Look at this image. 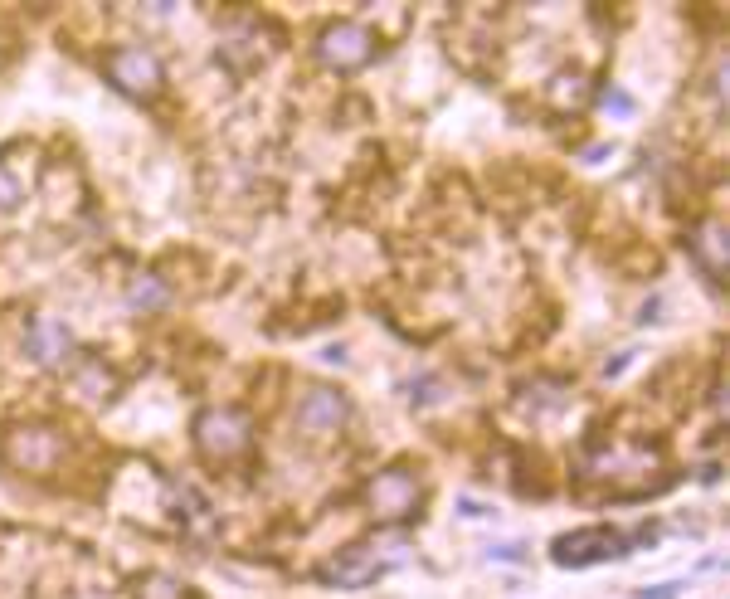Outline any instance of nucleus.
I'll use <instances>...</instances> for the list:
<instances>
[{
  "instance_id": "f257e3e1",
  "label": "nucleus",
  "mask_w": 730,
  "mask_h": 599,
  "mask_svg": "<svg viewBox=\"0 0 730 599\" xmlns=\"http://www.w3.org/2000/svg\"><path fill=\"white\" fill-rule=\"evenodd\" d=\"M195 444L210 463H234L254 444V419L234 405H215V410L195 414Z\"/></svg>"
},
{
  "instance_id": "f03ea898",
  "label": "nucleus",
  "mask_w": 730,
  "mask_h": 599,
  "mask_svg": "<svg viewBox=\"0 0 730 599\" xmlns=\"http://www.w3.org/2000/svg\"><path fill=\"white\" fill-rule=\"evenodd\" d=\"M375 54H380V35L370 25H361V20H336L317 39V59L327 69H336V74H356Z\"/></svg>"
},
{
  "instance_id": "7ed1b4c3",
  "label": "nucleus",
  "mask_w": 730,
  "mask_h": 599,
  "mask_svg": "<svg viewBox=\"0 0 730 599\" xmlns=\"http://www.w3.org/2000/svg\"><path fill=\"white\" fill-rule=\"evenodd\" d=\"M103 69H108V83L117 93H127V98H156L161 93V59L142 49V44H117L108 49V59H103Z\"/></svg>"
},
{
  "instance_id": "20e7f679",
  "label": "nucleus",
  "mask_w": 730,
  "mask_h": 599,
  "mask_svg": "<svg viewBox=\"0 0 730 599\" xmlns=\"http://www.w3.org/2000/svg\"><path fill=\"white\" fill-rule=\"evenodd\" d=\"M653 531H638V536H623L614 526H584V531H570L555 541V565H599V561H614V556H628L633 541H648Z\"/></svg>"
},
{
  "instance_id": "39448f33",
  "label": "nucleus",
  "mask_w": 730,
  "mask_h": 599,
  "mask_svg": "<svg viewBox=\"0 0 730 599\" xmlns=\"http://www.w3.org/2000/svg\"><path fill=\"white\" fill-rule=\"evenodd\" d=\"M5 463L20 468V473H49L59 458H64V434L49 429V424H20L5 434Z\"/></svg>"
},
{
  "instance_id": "423d86ee",
  "label": "nucleus",
  "mask_w": 730,
  "mask_h": 599,
  "mask_svg": "<svg viewBox=\"0 0 730 599\" xmlns=\"http://www.w3.org/2000/svg\"><path fill=\"white\" fill-rule=\"evenodd\" d=\"M365 502H370L375 517H385V522H404V517H414V507H419V478H414L409 468H385V473L370 478Z\"/></svg>"
},
{
  "instance_id": "0eeeda50",
  "label": "nucleus",
  "mask_w": 730,
  "mask_h": 599,
  "mask_svg": "<svg viewBox=\"0 0 730 599\" xmlns=\"http://www.w3.org/2000/svg\"><path fill=\"white\" fill-rule=\"evenodd\" d=\"M687 249H692L696 268H701L711 283H726V273H730V244H726V225H721V220H701V225L687 234Z\"/></svg>"
},
{
  "instance_id": "6e6552de",
  "label": "nucleus",
  "mask_w": 730,
  "mask_h": 599,
  "mask_svg": "<svg viewBox=\"0 0 730 599\" xmlns=\"http://www.w3.org/2000/svg\"><path fill=\"white\" fill-rule=\"evenodd\" d=\"M346 395L341 390H331V385H317V390H307L302 395V405H297V424L307 429V434H336L341 424H346Z\"/></svg>"
},
{
  "instance_id": "1a4fd4ad",
  "label": "nucleus",
  "mask_w": 730,
  "mask_h": 599,
  "mask_svg": "<svg viewBox=\"0 0 730 599\" xmlns=\"http://www.w3.org/2000/svg\"><path fill=\"white\" fill-rule=\"evenodd\" d=\"M25 351H30V361H39V366H64L73 356L69 327L54 322V317H35V322L25 327Z\"/></svg>"
},
{
  "instance_id": "9d476101",
  "label": "nucleus",
  "mask_w": 730,
  "mask_h": 599,
  "mask_svg": "<svg viewBox=\"0 0 730 599\" xmlns=\"http://www.w3.org/2000/svg\"><path fill=\"white\" fill-rule=\"evenodd\" d=\"M375 575H385V561H375L370 546H351L341 561H331L327 570H322V580L336 585V590H361V585H370Z\"/></svg>"
},
{
  "instance_id": "9b49d317",
  "label": "nucleus",
  "mask_w": 730,
  "mask_h": 599,
  "mask_svg": "<svg viewBox=\"0 0 730 599\" xmlns=\"http://www.w3.org/2000/svg\"><path fill=\"white\" fill-rule=\"evenodd\" d=\"M69 385L83 395V400H93V405H103V400L117 395V375L103 366V356H88V351L69 366Z\"/></svg>"
},
{
  "instance_id": "f8f14e48",
  "label": "nucleus",
  "mask_w": 730,
  "mask_h": 599,
  "mask_svg": "<svg viewBox=\"0 0 730 599\" xmlns=\"http://www.w3.org/2000/svg\"><path fill=\"white\" fill-rule=\"evenodd\" d=\"M127 302L142 307V312H156V307H166V283L156 273H137L132 288H127Z\"/></svg>"
},
{
  "instance_id": "ddd939ff",
  "label": "nucleus",
  "mask_w": 730,
  "mask_h": 599,
  "mask_svg": "<svg viewBox=\"0 0 730 599\" xmlns=\"http://www.w3.org/2000/svg\"><path fill=\"white\" fill-rule=\"evenodd\" d=\"M550 103H555L560 113H565V108H580V103H584V74H580V69L550 78Z\"/></svg>"
},
{
  "instance_id": "4468645a",
  "label": "nucleus",
  "mask_w": 730,
  "mask_h": 599,
  "mask_svg": "<svg viewBox=\"0 0 730 599\" xmlns=\"http://www.w3.org/2000/svg\"><path fill=\"white\" fill-rule=\"evenodd\" d=\"M137 599H195V595L185 590L181 580H171V575H146L137 585Z\"/></svg>"
},
{
  "instance_id": "2eb2a0df",
  "label": "nucleus",
  "mask_w": 730,
  "mask_h": 599,
  "mask_svg": "<svg viewBox=\"0 0 730 599\" xmlns=\"http://www.w3.org/2000/svg\"><path fill=\"white\" fill-rule=\"evenodd\" d=\"M20 200H25V186L15 181V171H10V166H0V215H10Z\"/></svg>"
},
{
  "instance_id": "dca6fc26",
  "label": "nucleus",
  "mask_w": 730,
  "mask_h": 599,
  "mask_svg": "<svg viewBox=\"0 0 730 599\" xmlns=\"http://www.w3.org/2000/svg\"><path fill=\"white\" fill-rule=\"evenodd\" d=\"M604 108H614V113H633V98L619 93V88H604Z\"/></svg>"
},
{
  "instance_id": "f3484780",
  "label": "nucleus",
  "mask_w": 730,
  "mask_h": 599,
  "mask_svg": "<svg viewBox=\"0 0 730 599\" xmlns=\"http://www.w3.org/2000/svg\"><path fill=\"white\" fill-rule=\"evenodd\" d=\"M682 585H653V590H643V599H677Z\"/></svg>"
},
{
  "instance_id": "a211bd4d",
  "label": "nucleus",
  "mask_w": 730,
  "mask_h": 599,
  "mask_svg": "<svg viewBox=\"0 0 730 599\" xmlns=\"http://www.w3.org/2000/svg\"><path fill=\"white\" fill-rule=\"evenodd\" d=\"M322 361H331V366H341V361H346V346H327V351H322Z\"/></svg>"
},
{
  "instance_id": "6ab92c4d",
  "label": "nucleus",
  "mask_w": 730,
  "mask_h": 599,
  "mask_svg": "<svg viewBox=\"0 0 730 599\" xmlns=\"http://www.w3.org/2000/svg\"><path fill=\"white\" fill-rule=\"evenodd\" d=\"M492 556H497V561H521V546H497Z\"/></svg>"
},
{
  "instance_id": "aec40b11",
  "label": "nucleus",
  "mask_w": 730,
  "mask_h": 599,
  "mask_svg": "<svg viewBox=\"0 0 730 599\" xmlns=\"http://www.w3.org/2000/svg\"><path fill=\"white\" fill-rule=\"evenodd\" d=\"M623 366H628V351H623V356H614V361H609V366H604V375H619Z\"/></svg>"
}]
</instances>
